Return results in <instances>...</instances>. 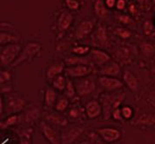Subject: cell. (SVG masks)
<instances>
[{"instance_id":"obj_23","label":"cell","mask_w":155,"mask_h":144,"mask_svg":"<svg viewBox=\"0 0 155 144\" xmlns=\"http://www.w3.org/2000/svg\"><path fill=\"white\" fill-rule=\"evenodd\" d=\"M58 101L57 91L52 87H47L45 90V107L51 109L55 107Z\"/></svg>"},{"instance_id":"obj_25","label":"cell","mask_w":155,"mask_h":144,"mask_svg":"<svg viewBox=\"0 0 155 144\" xmlns=\"http://www.w3.org/2000/svg\"><path fill=\"white\" fill-rule=\"evenodd\" d=\"M19 37L16 35L12 34L6 31H1L0 34V44L1 46H5L12 43H18Z\"/></svg>"},{"instance_id":"obj_3","label":"cell","mask_w":155,"mask_h":144,"mask_svg":"<svg viewBox=\"0 0 155 144\" xmlns=\"http://www.w3.org/2000/svg\"><path fill=\"white\" fill-rule=\"evenodd\" d=\"M22 50L21 44L12 43L5 46H1L0 61L4 68H10L12 64L17 60Z\"/></svg>"},{"instance_id":"obj_31","label":"cell","mask_w":155,"mask_h":144,"mask_svg":"<svg viewBox=\"0 0 155 144\" xmlns=\"http://www.w3.org/2000/svg\"><path fill=\"white\" fill-rule=\"evenodd\" d=\"M64 93L65 97H67L68 99H73L77 95L75 84H74V82H72V81L69 77H67V83H66V87H65Z\"/></svg>"},{"instance_id":"obj_28","label":"cell","mask_w":155,"mask_h":144,"mask_svg":"<svg viewBox=\"0 0 155 144\" xmlns=\"http://www.w3.org/2000/svg\"><path fill=\"white\" fill-rule=\"evenodd\" d=\"M51 82V87L56 91L64 92L67 83V77H65L64 75H58Z\"/></svg>"},{"instance_id":"obj_12","label":"cell","mask_w":155,"mask_h":144,"mask_svg":"<svg viewBox=\"0 0 155 144\" xmlns=\"http://www.w3.org/2000/svg\"><path fill=\"white\" fill-rule=\"evenodd\" d=\"M132 125L140 129L155 128V111L144 112L133 120Z\"/></svg>"},{"instance_id":"obj_4","label":"cell","mask_w":155,"mask_h":144,"mask_svg":"<svg viewBox=\"0 0 155 144\" xmlns=\"http://www.w3.org/2000/svg\"><path fill=\"white\" fill-rule=\"evenodd\" d=\"M5 111L8 115L21 113L26 108V100L21 94L12 92L6 95Z\"/></svg>"},{"instance_id":"obj_41","label":"cell","mask_w":155,"mask_h":144,"mask_svg":"<svg viewBox=\"0 0 155 144\" xmlns=\"http://www.w3.org/2000/svg\"><path fill=\"white\" fill-rule=\"evenodd\" d=\"M112 118L114 121H116V122H123V121H125L124 118H123V116H122L120 108L113 110V113H112Z\"/></svg>"},{"instance_id":"obj_44","label":"cell","mask_w":155,"mask_h":144,"mask_svg":"<svg viewBox=\"0 0 155 144\" xmlns=\"http://www.w3.org/2000/svg\"><path fill=\"white\" fill-rule=\"evenodd\" d=\"M127 6V2L126 0H117V4H116V9L118 11H123Z\"/></svg>"},{"instance_id":"obj_5","label":"cell","mask_w":155,"mask_h":144,"mask_svg":"<svg viewBox=\"0 0 155 144\" xmlns=\"http://www.w3.org/2000/svg\"><path fill=\"white\" fill-rule=\"evenodd\" d=\"M74 84L76 88L77 96L79 97L91 96L96 91V88H97L96 78L92 75L75 79Z\"/></svg>"},{"instance_id":"obj_36","label":"cell","mask_w":155,"mask_h":144,"mask_svg":"<svg viewBox=\"0 0 155 144\" xmlns=\"http://www.w3.org/2000/svg\"><path fill=\"white\" fill-rule=\"evenodd\" d=\"M115 34L122 39H128L132 37V32L127 28L120 27L115 30Z\"/></svg>"},{"instance_id":"obj_7","label":"cell","mask_w":155,"mask_h":144,"mask_svg":"<svg viewBox=\"0 0 155 144\" xmlns=\"http://www.w3.org/2000/svg\"><path fill=\"white\" fill-rule=\"evenodd\" d=\"M97 82L99 87L105 92H115L121 90L124 87V82L117 77L107 76V75H99L97 78Z\"/></svg>"},{"instance_id":"obj_24","label":"cell","mask_w":155,"mask_h":144,"mask_svg":"<svg viewBox=\"0 0 155 144\" xmlns=\"http://www.w3.org/2000/svg\"><path fill=\"white\" fill-rule=\"evenodd\" d=\"M132 51L127 46H120L116 49L115 51V57L116 59L121 62H127L131 60Z\"/></svg>"},{"instance_id":"obj_30","label":"cell","mask_w":155,"mask_h":144,"mask_svg":"<svg viewBox=\"0 0 155 144\" xmlns=\"http://www.w3.org/2000/svg\"><path fill=\"white\" fill-rule=\"evenodd\" d=\"M21 144H31V137L33 135V130L31 128H25L22 129L20 132L18 133Z\"/></svg>"},{"instance_id":"obj_40","label":"cell","mask_w":155,"mask_h":144,"mask_svg":"<svg viewBox=\"0 0 155 144\" xmlns=\"http://www.w3.org/2000/svg\"><path fill=\"white\" fill-rule=\"evenodd\" d=\"M89 140H90V142L91 144H106L101 138L99 137V136L96 133V132H91L88 136Z\"/></svg>"},{"instance_id":"obj_22","label":"cell","mask_w":155,"mask_h":144,"mask_svg":"<svg viewBox=\"0 0 155 144\" xmlns=\"http://www.w3.org/2000/svg\"><path fill=\"white\" fill-rule=\"evenodd\" d=\"M65 70V63L64 62H55L48 66L45 72L46 79L51 82L56 76L63 75Z\"/></svg>"},{"instance_id":"obj_42","label":"cell","mask_w":155,"mask_h":144,"mask_svg":"<svg viewBox=\"0 0 155 144\" xmlns=\"http://www.w3.org/2000/svg\"><path fill=\"white\" fill-rule=\"evenodd\" d=\"M12 92V87L8 83H5V84H1V94H10Z\"/></svg>"},{"instance_id":"obj_46","label":"cell","mask_w":155,"mask_h":144,"mask_svg":"<svg viewBox=\"0 0 155 144\" xmlns=\"http://www.w3.org/2000/svg\"><path fill=\"white\" fill-rule=\"evenodd\" d=\"M151 72L155 75V57L153 59L152 61V63H151Z\"/></svg>"},{"instance_id":"obj_18","label":"cell","mask_w":155,"mask_h":144,"mask_svg":"<svg viewBox=\"0 0 155 144\" xmlns=\"http://www.w3.org/2000/svg\"><path fill=\"white\" fill-rule=\"evenodd\" d=\"M44 121L51 124V126H55L58 128H65L68 126V123H69L68 118L59 114V112L47 113L44 117Z\"/></svg>"},{"instance_id":"obj_47","label":"cell","mask_w":155,"mask_h":144,"mask_svg":"<svg viewBox=\"0 0 155 144\" xmlns=\"http://www.w3.org/2000/svg\"><path fill=\"white\" fill-rule=\"evenodd\" d=\"M1 106H0V112H1V115L3 114V112L5 111V109H4V104H5V103H4V98H3V96H1Z\"/></svg>"},{"instance_id":"obj_15","label":"cell","mask_w":155,"mask_h":144,"mask_svg":"<svg viewBox=\"0 0 155 144\" xmlns=\"http://www.w3.org/2000/svg\"><path fill=\"white\" fill-rule=\"evenodd\" d=\"M73 22V16L70 11L64 10L58 17L57 19V29L58 34L63 35L71 26Z\"/></svg>"},{"instance_id":"obj_13","label":"cell","mask_w":155,"mask_h":144,"mask_svg":"<svg viewBox=\"0 0 155 144\" xmlns=\"http://www.w3.org/2000/svg\"><path fill=\"white\" fill-rule=\"evenodd\" d=\"M93 66L89 65H75V66H70L66 67L64 73L69 78H82L88 75H92L93 73Z\"/></svg>"},{"instance_id":"obj_10","label":"cell","mask_w":155,"mask_h":144,"mask_svg":"<svg viewBox=\"0 0 155 144\" xmlns=\"http://www.w3.org/2000/svg\"><path fill=\"white\" fill-rule=\"evenodd\" d=\"M39 129L41 130L43 136L50 144H62L61 135L51 124L43 120L39 124Z\"/></svg>"},{"instance_id":"obj_34","label":"cell","mask_w":155,"mask_h":144,"mask_svg":"<svg viewBox=\"0 0 155 144\" xmlns=\"http://www.w3.org/2000/svg\"><path fill=\"white\" fill-rule=\"evenodd\" d=\"M121 110V113H122V116H123V118L124 120L126 121H129L131 119L134 118V109L129 106V105H124L120 108Z\"/></svg>"},{"instance_id":"obj_43","label":"cell","mask_w":155,"mask_h":144,"mask_svg":"<svg viewBox=\"0 0 155 144\" xmlns=\"http://www.w3.org/2000/svg\"><path fill=\"white\" fill-rule=\"evenodd\" d=\"M119 20L124 24H129L132 23V18L128 15H120L119 17Z\"/></svg>"},{"instance_id":"obj_26","label":"cell","mask_w":155,"mask_h":144,"mask_svg":"<svg viewBox=\"0 0 155 144\" xmlns=\"http://www.w3.org/2000/svg\"><path fill=\"white\" fill-rule=\"evenodd\" d=\"M18 123H20V115L12 114V115H9L5 120H2L0 126H1V130H3Z\"/></svg>"},{"instance_id":"obj_29","label":"cell","mask_w":155,"mask_h":144,"mask_svg":"<svg viewBox=\"0 0 155 144\" xmlns=\"http://www.w3.org/2000/svg\"><path fill=\"white\" fill-rule=\"evenodd\" d=\"M94 12L99 18H105L107 16V7L103 0H97L94 3Z\"/></svg>"},{"instance_id":"obj_21","label":"cell","mask_w":155,"mask_h":144,"mask_svg":"<svg viewBox=\"0 0 155 144\" xmlns=\"http://www.w3.org/2000/svg\"><path fill=\"white\" fill-rule=\"evenodd\" d=\"M64 63L67 67L70 66H75V65H89L93 66V62L89 55L86 56H77L73 55L65 57Z\"/></svg>"},{"instance_id":"obj_19","label":"cell","mask_w":155,"mask_h":144,"mask_svg":"<svg viewBox=\"0 0 155 144\" xmlns=\"http://www.w3.org/2000/svg\"><path fill=\"white\" fill-rule=\"evenodd\" d=\"M122 77H123V82L129 89V90H131L134 93L139 92L140 82H139L138 77L134 75L132 71H130L128 69H125L122 74Z\"/></svg>"},{"instance_id":"obj_14","label":"cell","mask_w":155,"mask_h":144,"mask_svg":"<svg viewBox=\"0 0 155 144\" xmlns=\"http://www.w3.org/2000/svg\"><path fill=\"white\" fill-rule=\"evenodd\" d=\"M89 56L93 62V65L99 68L104 66L105 64L112 60L111 56L104 50L99 48H91Z\"/></svg>"},{"instance_id":"obj_9","label":"cell","mask_w":155,"mask_h":144,"mask_svg":"<svg viewBox=\"0 0 155 144\" xmlns=\"http://www.w3.org/2000/svg\"><path fill=\"white\" fill-rule=\"evenodd\" d=\"M41 115V109L37 104H31L25 108L20 115V123L31 125L35 123Z\"/></svg>"},{"instance_id":"obj_20","label":"cell","mask_w":155,"mask_h":144,"mask_svg":"<svg viewBox=\"0 0 155 144\" xmlns=\"http://www.w3.org/2000/svg\"><path fill=\"white\" fill-rule=\"evenodd\" d=\"M121 72V67L120 64L116 61L111 60L104 66L100 67L98 71L99 75H107V76H114L116 77L119 75Z\"/></svg>"},{"instance_id":"obj_16","label":"cell","mask_w":155,"mask_h":144,"mask_svg":"<svg viewBox=\"0 0 155 144\" xmlns=\"http://www.w3.org/2000/svg\"><path fill=\"white\" fill-rule=\"evenodd\" d=\"M85 111L86 117L90 120L97 119L103 114L102 105L99 100L92 99L88 101L85 106Z\"/></svg>"},{"instance_id":"obj_35","label":"cell","mask_w":155,"mask_h":144,"mask_svg":"<svg viewBox=\"0 0 155 144\" xmlns=\"http://www.w3.org/2000/svg\"><path fill=\"white\" fill-rule=\"evenodd\" d=\"M90 50H91L90 47L80 45V46H76V47L71 49V53L77 56H86L89 55Z\"/></svg>"},{"instance_id":"obj_37","label":"cell","mask_w":155,"mask_h":144,"mask_svg":"<svg viewBox=\"0 0 155 144\" xmlns=\"http://www.w3.org/2000/svg\"><path fill=\"white\" fill-rule=\"evenodd\" d=\"M12 80V73L7 69H2L0 73V82L1 84H5L11 82Z\"/></svg>"},{"instance_id":"obj_33","label":"cell","mask_w":155,"mask_h":144,"mask_svg":"<svg viewBox=\"0 0 155 144\" xmlns=\"http://www.w3.org/2000/svg\"><path fill=\"white\" fill-rule=\"evenodd\" d=\"M141 52L147 57H151L155 54V49L153 45L149 43H142L140 46Z\"/></svg>"},{"instance_id":"obj_8","label":"cell","mask_w":155,"mask_h":144,"mask_svg":"<svg viewBox=\"0 0 155 144\" xmlns=\"http://www.w3.org/2000/svg\"><path fill=\"white\" fill-rule=\"evenodd\" d=\"M96 21L95 19H85L78 24L74 30V38L76 40H83L88 37L90 35L93 33L96 28Z\"/></svg>"},{"instance_id":"obj_32","label":"cell","mask_w":155,"mask_h":144,"mask_svg":"<svg viewBox=\"0 0 155 144\" xmlns=\"http://www.w3.org/2000/svg\"><path fill=\"white\" fill-rule=\"evenodd\" d=\"M70 105V101L67 97H61V98H58V101H57L56 105H55V110L57 112H59V113H63L65 110L68 109Z\"/></svg>"},{"instance_id":"obj_1","label":"cell","mask_w":155,"mask_h":144,"mask_svg":"<svg viewBox=\"0 0 155 144\" xmlns=\"http://www.w3.org/2000/svg\"><path fill=\"white\" fill-rule=\"evenodd\" d=\"M127 97L126 92L119 90L115 92H104L99 96V102L103 109V117L108 120L112 117L113 110L120 108L121 104Z\"/></svg>"},{"instance_id":"obj_2","label":"cell","mask_w":155,"mask_h":144,"mask_svg":"<svg viewBox=\"0 0 155 144\" xmlns=\"http://www.w3.org/2000/svg\"><path fill=\"white\" fill-rule=\"evenodd\" d=\"M42 50V44L38 42H28L24 48H22L21 52L10 69H15L26 62H31L32 59L38 56Z\"/></svg>"},{"instance_id":"obj_11","label":"cell","mask_w":155,"mask_h":144,"mask_svg":"<svg viewBox=\"0 0 155 144\" xmlns=\"http://www.w3.org/2000/svg\"><path fill=\"white\" fill-rule=\"evenodd\" d=\"M85 129L84 126H72L62 131L61 135V142L62 144H72L80 137Z\"/></svg>"},{"instance_id":"obj_27","label":"cell","mask_w":155,"mask_h":144,"mask_svg":"<svg viewBox=\"0 0 155 144\" xmlns=\"http://www.w3.org/2000/svg\"><path fill=\"white\" fill-rule=\"evenodd\" d=\"M68 117L72 120H75V121L82 120L83 118L86 117L85 109L77 106V105H73L68 111Z\"/></svg>"},{"instance_id":"obj_17","label":"cell","mask_w":155,"mask_h":144,"mask_svg":"<svg viewBox=\"0 0 155 144\" xmlns=\"http://www.w3.org/2000/svg\"><path fill=\"white\" fill-rule=\"evenodd\" d=\"M93 38L94 42L97 45L100 47H105L108 43V34H107V30L106 26L103 23H98L96 28L93 31Z\"/></svg>"},{"instance_id":"obj_38","label":"cell","mask_w":155,"mask_h":144,"mask_svg":"<svg viewBox=\"0 0 155 144\" xmlns=\"http://www.w3.org/2000/svg\"><path fill=\"white\" fill-rule=\"evenodd\" d=\"M146 102L150 107L155 110V89L149 91L146 96Z\"/></svg>"},{"instance_id":"obj_39","label":"cell","mask_w":155,"mask_h":144,"mask_svg":"<svg viewBox=\"0 0 155 144\" xmlns=\"http://www.w3.org/2000/svg\"><path fill=\"white\" fill-rule=\"evenodd\" d=\"M64 4L71 11H77L80 8V3L78 0H64Z\"/></svg>"},{"instance_id":"obj_48","label":"cell","mask_w":155,"mask_h":144,"mask_svg":"<svg viewBox=\"0 0 155 144\" xmlns=\"http://www.w3.org/2000/svg\"><path fill=\"white\" fill-rule=\"evenodd\" d=\"M153 2H154V4H155V0H153Z\"/></svg>"},{"instance_id":"obj_6","label":"cell","mask_w":155,"mask_h":144,"mask_svg":"<svg viewBox=\"0 0 155 144\" xmlns=\"http://www.w3.org/2000/svg\"><path fill=\"white\" fill-rule=\"evenodd\" d=\"M95 132L105 142L113 144L118 142L123 137V133L118 128L114 127H101L98 128Z\"/></svg>"},{"instance_id":"obj_45","label":"cell","mask_w":155,"mask_h":144,"mask_svg":"<svg viewBox=\"0 0 155 144\" xmlns=\"http://www.w3.org/2000/svg\"><path fill=\"white\" fill-rule=\"evenodd\" d=\"M117 0H105V5L108 9H113L116 7Z\"/></svg>"}]
</instances>
